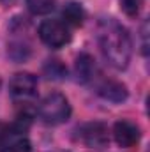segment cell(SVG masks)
<instances>
[{
    "label": "cell",
    "mask_w": 150,
    "mask_h": 152,
    "mask_svg": "<svg viewBox=\"0 0 150 152\" xmlns=\"http://www.w3.org/2000/svg\"><path fill=\"white\" fill-rule=\"evenodd\" d=\"M74 71H76V78H78V81H81V83H88L90 80H94L95 66H94L92 57L87 55V53L78 55L76 64H74Z\"/></svg>",
    "instance_id": "ba28073f"
},
{
    "label": "cell",
    "mask_w": 150,
    "mask_h": 152,
    "mask_svg": "<svg viewBox=\"0 0 150 152\" xmlns=\"http://www.w3.org/2000/svg\"><path fill=\"white\" fill-rule=\"evenodd\" d=\"M113 136H115V142L118 143V147L122 149H133L140 143V138H141V133H140V127L131 122V120H117L115 126H113Z\"/></svg>",
    "instance_id": "8992f818"
},
{
    "label": "cell",
    "mask_w": 150,
    "mask_h": 152,
    "mask_svg": "<svg viewBox=\"0 0 150 152\" xmlns=\"http://www.w3.org/2000/svg\"><path fill=\"white\" fill-rule=\"evenodd\" d=\"M97 94L111 103H122L127 99V88L124 83L117 81V80H103L97 85Z\"/></svg>",
    "instance_id": "52a82bcc"
},
{
    "label": "cell",
    "mask_w": 150,
    "mask_h": 152,
    "mask_svg": "<svg viewBox=\"0 0 150 152\" xmlns=\"http://www.w3.org/2000/svg\"><path fill=\"white\" fill-rule=\"evenodd\" d=\"M62 14H64V20H66L67 25H73V27H79V25H83L85 11H83V7H81L78 2H69V4L64 7Z\"/></svg>",
    "instance_id": "9c48e42d"
},
{
    "label": "cell",
    "mask_w": 150,
    "mask_h": 152,
    "mask_svg": "<svg viewBox=\"0 0 150 152\" xmlns=\"http://www.w3.org/2000/svg\"><path fill=\"white\" fill-rule=\"evenodd\" d=\"M2 152H32L30 142L23 136L12 138L9 143H2Z\"/></svg>",
    "instance_id": "8fae6325"
},
{
    "label": "cell",
    "mask_w": 150,
    "mask_h": 152,
    "mask_svg": "<svg viewBox=\"0 0 150 152\" xmlns=\"http://www.w3.org/2000/svg\"><path fill=\"white\" fill-rule=\"evenodd\" d=\"M39 117L42 122L50 126H58L69 120L71 117V104L66 96L60 92H51L48 94L41 104H39Z\"/></svg>",
    "instance_id": "7a4b0ae2"
},
{
    "label": "cell",
    "mask_w": 150,
    "mask_h": 152,
    "mask_svg": "<svg viewBox=\"0 0 150 152\" xmlns=\"http://www.w3.org/2000/svg\"><path fill=\"white\" fill-rule=\"evenodd\" d=\"M120 7L127 16H136L141 9V0H120Z\"/></svg>",
    "instance_id": "7c38bea8"
},
{
    "label": "cell",
    "mask_w": 150,
    "mask_h": 152,
    "mask_svg": "<svg viewBox=\"0 0 150 152\" xmlns=\"http://www.w3.org/2000/svg\"><path fill=\"white\" fill-rule=\"evenodd\" d=\"M27 2V7L32 14H48L53 11L55 7V0H25Z\"/></svg>",
    "instance_id": "30bf717a"
},
{
    "label": "cell",
    "mask_w": 150,
    "mask_h": 152,
    "mask_svg": "<svg viewBox=\"0 0 150 152\" xmlns=\"http://www.w3.org/2000/svg\"><path fill=\"white\" fill-rule=\"evenodd\" d=\"M78 140L88 149L101 151L110 143L108 127L103 122H87L78 127Z\"/></svg>",
    "instance_id": "3957f363"
},
{
    "label": "cell",
    "mask_w": 150,
    "mask_h": 152,
    "mask_svg": "<svg viewBox=\"0 0 150 152\" xmlns=\"http://www.w3.org/2000/svg\"><path fill=\"white\" fill-rule=\"evenodd\" d=\"M39 37L50 48H62L71 41V34L66 27V23L58 20H46L39 27Z\"/></svg>",
    "instance_id": "277c9868"
},
{
    "label": "cell",
    "mask_w": 150,
    "mask_h": 152,
    "mask_svg": "<svg viewBox=\"0 0 150 152\" xmlns=\"http://www.w3.org/2000/svg\"><path fill=\"white\" fill-rule=\"evenodd\" d=\"M147 27H149V23L145 21L143 27H141V37H143V46H141V50H143V55L149 53V44H147Z\"/></svg>",
    "instance_id": "4fadbf2b"
},
{
    "label": "cell",
    "mask_w": 150,
    "mask_h": 152,
    "mask_svg": "<svg viewBox=\"0 0 150 152\" xmlns=\"http://www.w3.org/2000/svg\"><path fill=\"white\" fill-rule=\"evenodd\" d=\"M37 78L30 73H18L9 83V92L16 101H28L36 96Z\"/></svg>",
    "instance_id": "5b68a950"
},
{
    "label": "cell",
    "mask_w": 150,
    "mask_h": 152,
    "mask_svg": "<svg viewBox=\"0 0 150 152\" xmlns=\"http://www.w3.org/2000/svg\"><path fill=\"white\" fill-rule=\"evenodd\" d=\"M55 152H69V151H55Z\"/></svg>",
    "instance_id": "5bb4252c"
},
{
    "label": "cell",
    "mask_w": 150,
    "mask_h": 152,
    "mask_svg": "<svg viewBox=\"0 0 150 152\" xmlns=\"http://www.w3.org/2000/svg\"><path fill=\"white\" fill-rule=\"evenodd\" d=\"M97 42L104 60L118 71L125 69L131 62L133 42L127 30L113 18H104L97 25Z\"/></svg>",
    "instance_id": "6da1fadb"
}]
</instances>
